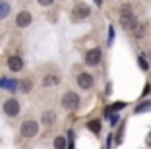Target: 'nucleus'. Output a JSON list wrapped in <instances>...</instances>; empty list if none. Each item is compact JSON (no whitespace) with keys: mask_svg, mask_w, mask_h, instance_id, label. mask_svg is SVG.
<instances>
[{"mask_svg":"<svg viewBox=\"0 0 151 149\" xmlns=\"http://www.w3.org/2000/svg\"><path fill=\"white\" fill-rule=\"evenodd\" d=\"M147 27H149V23H142V25H136V27H134L132 31L136 33V39H143V37H145Z\"/></svg>","mask_w":151,"mask_h":149,"instance_id":"15","label":"nucleus"},{"mask_svg":"<svg viewBox=\"0 0 151 149\" xmlns=\"http://www.w3.org/2000/svg\"><path fill=\"white\" fill-rule=\"evenodd\" d=\"M60 103H62V109L64 110H76L78 107H80V95L76 91H66L62 95V99H60Z\"/></svg>","mask_w":151,"mask_h":149,"instance_id":"3","label":"nucleus"},{"mask_svg":"<svg viewBox=\"0 0 151 149\" xmlns=\"http://www.w3.org/2000/svg\"><path fill=\"white\" fill-rule=\"evenodd\" d=\"M83 60H85V64H87V66H97V64H101V60H103V50H101V48H91V50H87V53H85Z\"/></svg>","mask_w":151,"mask_h":149,"instance_id":"7","label":"nucleus"},{"mask_svg":"<svg viewBox=\"0 0 151 149\" xmlns=\"http://www.w3.org/2000/svg\"><path fill=\"white\" fill-rule=\"evenodd\" d=\"M95 2H97V4H103V0H95Z\"/></svg>","mask_w":151,"mask_h":149,"instance_id":"23","label":"nucleus"},{"mask_svg":"<svg viewBox=\"0 0 151 149\" xmlns=\"http://www.w3.org/2000/svg\"><path fill=\"white\" fill-rule=\"evenodd\" d=\"M147 141H149V145H151V134H149V136H147Z\"/></svg>","mask_w":151,"mask_h":149,"instance_id":"22","label":"nucleus"},{"mask_svg":"<svg viewBox=\"0 0 151 149\" xmlns=\"http://www.w3.org/2000/svg\"><path fill=\"white\" fill-rule=\"evenodd\" d=\"M6 66H8L10 72H22L23 68H25V62H23V58L19 56V54H12V56H8V60H6Z\"/></svg>","mask_w":151,"mask_h":149,"instance_id":"6","label":"nucleus"},{"mask_svg":"<svg viewBox=\"0 0 151 149\" xmlns=\"http://www.w3.org/2000/svg\"><path fill=\"white\" fill-rule=\"evenodd\" d=\"M52 145H54V149H66V137L64 136H56L54 137V141H52Z\"/></svg>","mask_w":151,"mask_h":149,"instance_id":"17","label":"nucleus"},{"mask_svg":"<svg viewBox=\"0 0 151 149\" xmlns=\"http://www.w3.org/2000/svg\"><path fill=\"white\" fill-rule=\"evenodd\" d=\"M18 89L23 93V95H27V93H31L33 91V79L31 78H23L18 81Z\"/></svg>","mask_w":151,"mask_h":149,"instance_id":"12","label":"nucleus"},{"mask_svg":"<svg viewBox=\"0 0 151 149\" xmlns=\"http://www.w3.org/2000/svg\"><path fill=\"white\" fill-rule=\"evenodd\" d=\"M93 83H95V79H93V76L91 74H87V72H81V74H78V85H80L81 89H91L93 87Z\"/></svg>","mask_w":151,"mask_h":149,"instance_id":"9","label":"nucleus"},{"mask_svg":"<svg viewBox=\"0 0 151 149\" xmlns=\"http://www.w3.org/2000/svg\"><path fill=\"white\" fill-rule=\"evenodd\" d=\"M87 128L93 132L95 136H99V134H101V120H89V122H87Z\"/></svg>","mask_w":151,"mask_h":149,"instance_id":"16","label":"nucleus"},{"mask_svg":"<svg viewBox=\"0 0 151 149\" xmlns=\"http://www.w3.org/2000/svg\"><path fill=\"white\" fill-rule=\"evenodd\" d=\"M72 137H74V134L70 132V149H74V141H72Z\"/></svg>","mask_w":151,"mask_h":149,"instance_id":"21","label":"nucleus"},{"mask_svg":"<svg viewBox=\"0 0 151 149\" xmlns=\"http://www.w3.org/2000/svg\"><path fill=\"white\" fill-rule=\"evenodd\" d=\"M120 25L124 27V29H134V27L138 25L136 16L132 14V10H130V8H124V10H122V14H120Z\"/></svg>","mask_w":151,"mask_h":149,"instance_id":"5","label":"nucleus"},{"mask_svg":"<svg viewBox=\"0 0 151 149\" xmlns=\"http://www.w3.org/2000/svg\"><path fill=\"white\" fill-rule=\"evenodd\" d=\"M138 64H139V68H142V70H147V68H149V64H147V62H145V58H143V56H139Z\"/></svg>","mask_w":151,"mask_h":149,"instance_id":"19","label":"nucleus"},{"mask_svg":"<svg viewBox=\"0 0 151 149\" xmlns=\"http://www.w3.org/2000/svg\"><path fill=\"white\" fill-rule=\"evenodd\" d=\"M19 110H22V105H19V101L16 99V97L4 99V103H2V112H4L6 118H18Z\"/></svg>","mask_w":151,"mask_h":149,"instance_id":"2","label":"nucleus"},{"mask_svg":"<svg viewBox=\"0 0 151 149\" xmlns=\"http://www.w3.org/2000/svg\"><path fill=\"white\" fill-rule=\"evenodd\" d=\"M54 122H56V112H54V110H45V112L41 114V124H43V126L50 128Z\"/></svg>","mask_w":151,"mask_h":149,"instance_id":"11","label":"nucleus"},{"mask_svg":"<svg viewBox=\"0 0 151 149\" xmlns=\"http://www.w3.org/2000/svg\"><path fill=\"white\" fill-rule=\"evenodd\" d=\"M89 14H91V8L83 2H78L72 10V22H81V19L89 18Z\"/></svg>","mask_w":151,"mask_h":149,"instance_id":"4","label":"nucleus"},{"mask_svg":"<svg viewBox=\"0 0 151 149\" xmlns=\"http://www.w3.org/2000/svg\"><path fill=\"white\" fill-rule=\"evenodd\" d=\"M37 2H39V6H45V8H49V6L52 4L54 0H37Z\"/></svg>","mask_w":151,"mask_h":149,"instance_id":"20","label":"nucleus"},{"mask_svg":"<svg viewBox=\"0 0 151 149\" xmlns=\"http://www.w3.org/2000/svg\"><path fill=\"white\" fill-rule=\"evenodd\" d=\"M0 89H10V91H16V89H18V81H16V79H6V78H2V79H0Z\"/></svg>","mask_w":151,"mask_h":149,"instance_id":"14","label":"nucleus"},{"mask_svg":"<svg viewBox=\"0 0 151 149\" xmlns=\"http://www.w3.org/2000/svg\"><path fill=\"white\" fill-rule=\"evenodd\" d=\"M58 83H60V76L58 74H45L43 79H41L43 87H56Z\"/></svg>","mask_w":151,"mask_h":149,"instance_id":"10","label":"nucleus"},{"mask_svg":"<svg viewBox=\"0 0 151 149\" xmlns=\"http://www.w3.org/2000/svg\"><path fill=\"white\" fill-rule=\"evenodd\" d=\"M31 23H33L31 12H27V10L18 12V16H16V27H19V29H25V27H29Z\"/></svg>","mask_w":151,"mask_h":149,"instance_id":"8","label":"nucleus"},{"mask_svg":"<svg viewBox=\"0 0 151 149\" xmlns=\"http://www.w3.org/2000/svg\"><path fill=\"white\" fill-rule=\"evenodd\" d=\"M147 110H151V101H145V103H142L139 107H136L134 112H136V114H143V112H147Z\"/></svg>","mask_w":151,"mask_h":149,"instance_id":"18","label":"nucleus"},{"mask_svg":"<svg viewBox=\"0 0 151 149\" xmlns=\"http://www.w3.org/2000/svg\"><path fill=\"white\" fill-rule=\"evenodd\" d=\"M39 134V122L35 118H25L19 124V137L23 140H31Z\"/></svg>","mask_w":151,"mask_h":149,"instance_id":"1","label":"nucleus"},{"mask_svg":"<svg viewBox=\"0 0 151 149\" xmlns=\"http://www.w3.org/2000/svg\"><path fill=\"white\" fill-rule=\"evenodd\" d=\"M10 12H12V4H10L8 0H0V22L8 18Z\"/></svg>","mask_w":151,"mask_h":149,"instance_id":"13","label":"nucleus"}]
</instances>
